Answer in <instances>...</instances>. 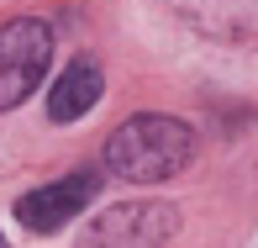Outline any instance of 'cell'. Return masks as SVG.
Masks as SVG:
<instances>
[{
    "label": "cell",
    "instance_id": "1",
    "mask_svg": "<svg viewBox=\"0 0 258 248\" xmlns=\"http://www.w3.org/2000/svg\"><path fill=\"white\" fill-rule=\"evenodd\" d=\"M190 159H195V132L179 122V116H158V111L121 122L111 132V143H105L111 174H121V180H132V185L174 180Z\"/></svg>",
    "mask_w": 258,
    "mask_h": 248
},
{
    "label": "cell",
    "instance_id": "2",
    "mask_svg": "<svg viewBox=\"0 0 258 248\" xmlns=\"http://www.w3.org/2000/svg\"><path fill=\"white\" fill-rule=\"evenodd\" d=\"M53 64V27L37 16H16L0 27V111H16L42 85Z\"/></svg>",
    "mask_w": 258,
    "mask_h": 248
},
{
    "label": "cell",
    "instance_id": "3",
    "mask_svg": "<svg viewBox=\"0 0 258 248\" xmlns=\"http://www.w3.org/2000/svg\"><path fill=\"white\" fill-rule=\"evenodd\" d=\"M179 227V206L169 201H121L100 211L74 248H163Z\"/></svg>",
    "mask_w": 258,
    "mask_h": 248
},
{
    "label": "cell",
    "instance_id": "4",
    "mask_svg": "<svg viewBox=\"0 0 258 248\" xmlns=\"http://www.w3.org/2000/svg\"><path fill=\"white\" fill-rule=\"evenodd\" d=\"M95 190H100V174L95 169H74V174H63V180L37 185L32 195H21L16 217H21L27 232H58L63 222H74L79 211L95 201Z\"/></svg>",
    "mask_w": 258,
    "mask_h": 248
},
{
    "label": "cell",
    "instance_id": "5",
    "mask_svg": "<svg viewBox=\"0 0 258 248\" xmlns=\"http://www.w3.org/2000/svg\"><path fill=\"white\" fill-rule=\"evenodd\" d=\"M100 90H105V79H100L95 58H74V64L58 74V85L48 90V116L53 122H79V116L100 101Z\"/></svg>",
    "mask_w": 258,
    "mask_h": 248
},
{
    "label": "cell",
    "instance_id": "6",
    "mask_svg": "<svg viewBox=\"0 0 258 248\" xmlns=\"http://www.w3.org/2000/svg\"><path fill=\"white\" fill-rule=\"evenodd\" d=\"M195 16L216 21V27H232V32H248L258 27V0H184Z\"/></svg>",
    "mask_w": 258,
    "mask_h": 248
},
{
    "label": "cell",
    "instance_id": "7",
    "mask_svg": "<svg viewBox=\"0 0 258 248\" xmlns=\"http://www.w3.org/2000/svg\"><path fill=\"white\" fill-rule=\"evenodd\" d=\"M0 248H6V238H0Z\"/></svg>",
    "mask_w": 258,
    "mask_h": 248
}]
</instances>
